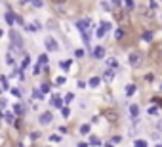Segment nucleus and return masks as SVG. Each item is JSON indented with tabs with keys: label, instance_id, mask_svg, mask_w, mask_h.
<instances>
[{
	"label": "nucleus",
	"instance_id": "7c9ffc66",
	"mask_svg": "<svg viewBox=\"0 0 162 147\" xmlns=\"http://www.w3.org/2000/svg\"><path fill=\"white\" fill-rule=\"evenodd\" d=\"M61 113H63V117H69V115H71V111H69V107H63V109H61Z\"/></svg>",
	"mask_w": 162,
	"mask_h": 147
},
{
	"label": "nucleus",
	"instance_id": "473e14b6",
	"mask_svg": "<svg viewBox=\"0 0 162 147\" xmlns=\"http://www.w3.org/2000/svg\"><path fill=\"white\" fill-rule=\"evenodd\" d=\"M33 6H34V8H40V6H42V0H33Z\"/></svg>",
	"mask_w": 162,
	"mask_h": 147
},
{
	"label": "nucleus",
	"instance_id": "423d86ee",
	"mask_svg": "<svg viewBox=\"0 0 162 147\" xmlns=\"http://www.w3.org/2000/svg\"><path fill=\"white\" fill-rule=\"evenodd\" d=\"M38 120H40V124H50V122L54 120V115L52 113H42Z\"/></svg>",
	"mask_w": 162,
	"mask_h": 147
},
{
	"label": "nucleus",
	"instance_id": "4468645a",
	"mask_svg": "<svg viewBox=\"0 0 162 147\" xmlns=\"http://www.w3.org/2000/svg\"><path fill=\"white\" fill-rule=\"evenodd\" d=\"M147 113H149L151 117H154V115H158V107H156V105H151V107L147 109Z\"/></svg>",
	"mask_w": 162,
	"mask_h": 147
},
{
	"label": "nucleus",
	"instance_id": "c03bdc74",
	"mask_svg": "<svg viewBox=\"0 0 162 147\" xmlns=\"http://www.w3.org/2000/svg\"><path fill=\"white\" fill-rule=\"evenodd\" d=\"M112 2H114V4H120V2H122V0H112Z\"/></svg>",
	"mask_w": 162,
	"mask_h": 147
},
{
	"label": "nucleus",
	"instance_id": "9d476101",
	"mask_svg": "<svg viewBox=\"0 0 162 147\" xmlns=\"http://www.w3.org/2000/svg\"><path fill=\"white\" fill-rule=\"evenodd\" d=\"M52 105H54V107H59V109H63V101H61V97H59V95H54V100H52Z\"/></svg>",
	"mask_w": 162,
	"mask_h": 147
},
{
	"label": "nucleus",
	"instance_id": "a18cd8bd",
	"mask_svg": "<svg viewBox=\"0 0 162 147\" xmlns=\"http://www.w3.org/2000/svg\"><path fill=\"white\" fill-rule=\"evenodd\" d=\"M154 147H162V143H156V145H154Z\"/></svg>",
	"mask_w": 162,
	"mask_h": 147
},
{
	"label": "nucleus",
	"instance_id": "f03ea898",
	"mask_svg": "<svg viewBox=\"0 0 162 147\" xmlns=\"http://www.w3.org/2000/svg\"><path fill=\"white\" fill-rule=\"evenodd\" d=\"M10 38H12V46H15V48H21V46H23V40H21V36H19L15 31L10 33Z\"/></svg>",
	"mask_w": 162,
	"mask_h": 147
},
{
	"label": "nucleus",
	"instance_id": "6ab92c4d",
	"mask_svg": "<svg viewBox=\"0 0 162 147\" xmlns=\"http://www.w3.org/2000/svg\"><path fill=\"white\" fill-rule=\"evenodd\" d=\"M122 36H124V31H122V29H117V33H114V38H117V40H122Z\"/></svg>",
	"mask_w": 162,
	"mask_h": 147
},
{
	"label": "nucleus",
	"instance_id": "b1692460",
	"mask_svg": "<svg viewBox=\"0 0 162 147\" xmlns=\"http://www.w3.org/2000/svg\"><path fill=\"white\" fill-rule=\"evenodd\" d=\"M2 88H4V90H10V86H8V79H6V77H2Z\"/></svg>",
	"mask_w": 162,
	"mask_h": 147
},
{
	"label": "nucleus",
	"instance_id": "f3484780",
	"mask_svg": "<svg viewBox=\"0 0 162 147\" xmlns=\"http://www.w3.org/2000/svg\"><path fill=\"white\" fill-rule=\"evenodd\" d=\"M38 65H48V56H40V59H38Z\"/></svg>",
	"mask_w": 162,
	"mask_h": 147
},
{
	"label": "nucleus",
	"instance_id": "dca6fc26",
	"mask_svg": "<svg viewBox=\"0 0 162 147\" xmlns=\"http://www.w3.org/2000/svg\"><path fill=\"white\" fill-rule=\"evenodd\" d=\"M126 94H128V95H133V94H135V84H128Z\"/></svg>",
	"mask_w": 162,
	"mask_h": 147
},
{
	"label": "nucleus",
	"instance_id": "79ce46f5",
	"mask_svg": "<svg viewBox=\"0 0 162 147\" xmlns=\"http://www.w3.org/2000/svg\"><path fill=\"white\" fill-rule=\"evenodd\" d=\"M78 147H88V143H78Z\"/></svg>",
	"mask_w": 162,
	"mask_h": 147
},
{
	"label": "nucleus",
	"instance_id": "393cba45",
	"mask_svg": "<svg viewBox=\"0 0 162 147\" xmlns=\"http://www.w3.org/2000/svg\"><path fill=\"white\" fill-rule=\"evenodd\" d=\"M13 115H15V113H6L4 117H6V120H8V122H13Z\"/></svg>",
	"mask_w": 162,
	"mask_h": 147
},
{
	"label": "nucleus",
	"instance_id": "1a4fd4ad",
	"mask_svg": "<svg viewBox=\"0 0 162 147\" xmlns=\"http://www.w3.org/2000/svg\"><path fill=\"white\" fill-rule=\"evenodd\" d=\"M130 115H132V118L135 120L137 117H139V107H137V105H130Z\"/></svg>",
	"mask_w": 162,
	"mask_h": 147
},
{
	"label": "nucleus",
	"instance_id": "c9c22d12",
	"mask_svg": "<svg viewBox=\"0 0 162 147\" xmlns=\"http://www.w3.org/2000/svg\"><path fill=\"white\" fill-rule=\"evenodd\" d=\"M101 6H103L105 10H109V12H111V4H109V2H101Z\"/></svg>",
	"mask_w": 162,
	"mask_h": 147
},
{
	"label": "nucleus",
	"instance_id": "4c0bfd02",
	"mask_svg": "<svg viewBox=\"0 0 162 147\" xmlns=\"http://www.w3.org/2000/svg\"><path fill=\"white\" fill-rule=\"evenodd\" d=\"M29 61H31V59H29V57H25V59H23V63H21V67H27V65H29Z\"/></svg>",
	"mask_w": 162,
	"mask_h": 147
},
{
	"label": "nucleus",
	"instance_id": "5701e85b",
	"mask_svg": "<svg viewBox=\"0 0 162 147\" xmlns=\"http://www.w3.org/2000/svg\"><path fill=\"white\" fill-rule=\"evenodd\" d=\"M124 6H126V10H133V0H126Z\"/></svg>",
	"mask_w": 162,
	"mask_h": 147
},
{
	"label": "nucleus",
	"instance_id": "ea45409f",
	"mask_svg": "<svg viewBox=\"0 0 162 147\" xmlns=\"http://www.w3.org/2000/svg\"><path fill=\"white\" fill-rule=\"evenodd\" d=\"M12 92H13V95H15V97H19V95H21V92H19V90H15V88H13Z\"/></svg>",
	"mask_w": 162,
	"mask_h": 147
},
{
	"label": "nucleus",
	"instance_id": "9b49d317",
	"mask_svg": "<svg viewBox=\"0 0 162 147\" xmlns=\"http://www.w3.org/2000/svg\"><path fill=\"white\" fill-rule=\"evenodd\" d=\"M99 82H101V79H99V77H91L88 84H90L91 88H97V86H99Z\"/></svg>",
	"mask_w": 162,
	"mask_h": 147
},
{
	"label": "nucleus",
	"instance_id": "49530a36",
	"mask_svg": "<svg viewBox=\"0 0 162 147\" xmlns=\"http://www.w3.org/2000/svg\"><path fill=\"white\" fill-rule=\"evenodd\" d=\"M25 2H29V0H25ZM31 2H33V0H31Z\"/></svg>",
	"mask_w": 162,
	"mask_h": 147
},
{
	"label": "nucleus",
	"instance_id": "412c9836",
	"mask_svg": "<svg viewBox=\"0 0 162 147\" xmlns=\"http://www.w3.org/2000/svg\"><path fill=\"white\" fill-rule=\"evenodd\" d=\"M135 147H147V141L145 139H135Z\"/></svg>",
	"mask_w": 162,
	"mask_h": 147
},
{
	"label": "nucleus",
	"instance_id": "2f4dec72",
	"mask_svg": "<svg viewBox=\"0 0 162 147\" xmlns=\"http://www.w3.org/2000/svg\"><path fill=\"white\" fill-rule=\"evenodd\" d=\"M153 38V33H143V40H151Z\"/></svg>",
	"mask_w": 162,
	"mask_h": 147
},
{
	"label": "nucleus",
	"instance_id": "4be33fe9",
	"mask_svg": "<svg viewBox=\"0 0 162 147\" xmlns=\"http://www.w3.org/2000/svg\"><path fill=\"white\" fill-rule=\"evenodd\" d=\"M40 90H42L44 94H48V92H50V84H48V82H44V84L40 86Z\"/></svg>",
	"mask_w": 162,
	"mask_h": 147
},
{
	"label": "nucleus",
	"instance_id": "e433bc0d",
	"mask_svg": "<svg viewBox=\"0 0 162 147\" xmlns=\"http://www.w3.org/2000/svg\"><path fill=\"white\" fill-rule=\"evenodd\" d=\"M75 56H76V57H82V56H84V50H76Z\"/></svg>",
	"mask_w": 162,
	"mask_h": 147
},
{
	"label": "nucleus",
	"instance_id": "7ed1b4c3",
	"mask_svg": "<svg viewBox=\"0 0 162 147\" xmlns=\"http://www.w3.org/2000/svg\"><path fill=\"white\" fill-rule=\"evenodd\" d=\"M139 63H141V54H139V52L130 54V65H132V67H137Z\"/></svg>",
	"mask_w": 162,
	"mask_h": 147
},
{
	"label": "nucleus",
	"instance_id": "aec40b11",
	"mask_svg": "<svg viewBox=\"0 0 162 147\" xmlns=\"http://www.w3.org/2000/svg\"><path fill=\"white\" fill-rule=\"evenodd\" d=\"M80 134H90V124H84V126H80Z\"/></svg>",
	"mask_w": 162,
	"mask_h": 147
},
{
	"label": "nucleus",
	"instance_id": "39448f33",
	"mask_svg": "<svg viewBox=\"0 0 162 147\" xmlns=\"http://www.w3.org/2000/svg\"><path fill=\"white\" fill-rule=\"evenodd\" d=\"M112 79H114V69H112V67H107V69L103 71V80L111 82Z\"/></svg>",
	"mask_w": 162,
	"mask_h": 147
},
{
	"label": "nucleus",
	"instance_id": "f8f14e48",
	"mask_svg": "<svg viewBox=\"0 0 162 147\" xmlns=\"http://www.w3.org/2000/svg\"><path fill=\"white\" fill-rule=\"evenodd\" d=\"M105 117H107L111 122H117V118H118V115L114 113V111H107V113H105Z\"/></svg>",
	"mask_w": 162,
	"mask_h": 147
},
{
	"label": "nucleus",
	"instance_id": "bb28decb",
	"mask_svg": "<svg viewBox=\"0 0 162 147\" xmlns=\"http://www.w3.org/2000/svg\"><path fill=\"white\" fill-rule=\"evenodd\" d=\"M6 61H8L10 65H13V56H12V52H10V54L6 56Z\"/></svg>",
	"mask_w": 162,
	"mask_h": 147
},
{
	"label": "nucleus",
	"instance_id": "6e6552de",
	"mask_svg": "<svg viewBox=\"0 0 162 147\" xmlns=\"http://www.w3.org/2000/svg\"><path fill=\"white\" fill-rule=\"evenodd\" d=\"M94 57H96V59H103V57H105V48H103V46L94 48Z\"/></svg>",
	"mask_w": 162,
	"mask_h": 147
},
{
	"label": "nucleus",
	"instance_id": "de8ad7c7",
	"mask_svg": "<svg viewBox=\"0 0 162 147\" xmlns=\"http://www.w3.org/2000/svg\"><path fill=\"white\" fill-rule=\"evenodd\" d=\"M107 147H112V145H107Z\"/></svg>",
	"mask_w": 162,
	"mask_h": 147
},
{
	"label": "nucleus",
	"instance_id": "2eb2a0df",
	"mask_svg": "<svg viewBox=\"0 0 162 147\" xmlns=\"http://www.w3.org/2000/svg\"><path fill=\"white\" fill-rule=\"evenodd\" d=\"M13 113H15V115H19V117H21V115H23V113H25V109H23V105H15V107H13Z\"/></svg>",
	"mask_w": 162,
	"mask_h": 147
},
{
	"label": "nucleus",
	"instance_id": "f704fd0d",
	"mask_svg": "<svg viewBox=\"0 0 162 147\" xmlns=\"http://www.w3.org/2000/svg\"><path fill=\"white\" fill-rule=\"evenodd\" d=\"M61 67H63V69H69V67H71V61H63Z\"/></svg>",
	"mask_w": 162,
	"mask_h": 147
},
{
	"label": "nucleus",
	"instance_id": "0eeeda50",
	"mask_svg": "<svg viewBox=\"0 0 162 147\" xmlns=\"http://www.w3.org/2000/svg\"><path fill=\"white\" fill-rule=\"evenodd\" d=\"M88 25H90V21H88V19H80V21H76V29H78L80 33H86V31H88Z\"/></svg>",
	"mask_w": 162,
	"mask_h": 147
},
{
	"label": "nucleus",
	"instance_id": "a878e982",
	"mask_svg": "<svg viewBox=\"0 0 162 147\" xmlns=\"http://www.w3.org/2000/svg\"><path fill=\"white\" fill-rule=\"evenodd\" d=\"M42 94H44V92H38V90H34V92H33V95L36 97V100H42Z\"/></svg>",
	"mask_w": 162,
	"mask_h": 147
},
{
	"label": "nucleus",
	"instance_id": "58836bf2",
	"mask_svg": "<svg viewBox=\"0 0 162 147\" xmlns=\"http://www.w3.org/2000/svg\"><path fill=\"white\" fill-rule=\"evenodd\" d=\"M149 8H153V10H156V2H154V0H151V2H149Z\"/></svg>",
	"mask_w": 162,
	"mask_h": 147
},
{
	"label": "nucleus",
	"instance_id": "cd10ccee",
	"mask_svg": "<svg viewBox=\"0 0 162 147\" xmlns=\"http://www.w3.org/2000/svg\"><path fill=\"white\" fill-rule=\"evenodd\" d=\"M55 84H59V86L65 84V77H57V79H55Z\"/></svg>",
	"mask_w": 162,
	"mask_h": 147
},
{
	"label": "nucleus",
	"instance_id": "72a5a7b5",
	"mask_svg": "<svg viewBox=\"0 0 162 147\" xmlns=\"http://www.w3.org/2000/svg\"><path fill=\"white\" fill-rule=\"evenodd\" d=\"M151 101H154L158 107H162V100H160V97H154V100H151Z\"/></svg>",
	"mask_w": 162,
	"mask_h": 147
},
{
	"label": "nucleus",
	"instance_id": "f257e3e1",
	"mask_svg": "<svg viewBox=\"0 0 162 147\" xmlns=\"http://www.w3.org/2000/svg\"><path fill=\"white\" fill-rule=\"evenodd\" d=\"M44 44H46V50H48V52H55L57 48H59V44L55 42V38H52V36L46 38V40H44Z\"/></svg>",
	"mask_w": 162,
	"mask_h": 147
},
{
	"label": "nucleus",
	"instance_id": "c756f323",
	"mask_svg": "<svg viewBox=\"0 0 162 147\" xmlns=\"http://www.w3.org/2000/svg\"><path fill=\"white\" fill-rule=\"evenodd\" d=\"M73 97H75L73 94H67V95H65V103H69V101H73Z\"/></svg>",
	"mask_w": 162,
	"mask_h": 147
},
{
	"label": "nucleus",
	"instance_id": "a19ab883",
	"mask_svg": "<svg viewBox=\"0 0 162 147\" xmlns=\"http://www.w3.org/2000/svg\"><path fill=\"white\" fill-rule=\"evenodd\" d=\"M158 132H160V134H162V120H160V122H158Z\"/></svg>",
	"mask_w": 162,
	"mask_h": 147
},
{
	"label": "nucleus",
	"instance_id": "ddd939ff",
	"mask_svg": "<svg viewBox=\"0 0 162 147\" xmlns=\"http://www.w3.org/2000/svg\"><path fill=\"white\" fill-rule=\"evenodd\" d=\"M6 21H8V25H13L15 17H13V14H12V12H6Z\"/></svg>",
	"mask_w": 162,
	"mask_h": 147
},
{
	"label": "nucleus",
	"instance_id": "20e7f679",
	"mask_svg": "<svg viewBox=\"0 0 162 147\" xmlns=\"http://www.w3.org/2000/svg\"><path fill=\"white\" fill-rule=\"evenodd\" d=\"M109 29H111V23H105V21H103V23H99V29H97V36H99V38H103V36H105V33H107Z\"/></svg>",
	"mask_w": 162,
	"mask_h": 147
},
{
	"label": "nucleus",
	"instance_id": "c85d7f7f",
	"mask_svg": "<svg viewBox=\"0 0 162 147\" xmlns=\"http://www.w3.org/2000/svg\"><path fill=\"white\" fill-rule=\"evenodd\" d=\"M90 143H91V145H99L101 141H99V138H91V139H90Z\"/></svg>",
	"mask_w": 162,
	"mask_h": 147
},
{
	"label": "nucleus",
	"instance_id": "37998d69",
	"mask_svg": "<svg viewBox=\"0 0 162 147\" xmlns=\"http://www.w3.org/2000/svg\"><path fill=\"white\" fill-rule=\"evenodd\" d=\"M54 2H57V4H63V2H65V0H54Z\"/></svg>",
	"mask_w": 162,
	"mask_h": 147
},
{
	"label": "nucleus",
	"instance_id": "a211bd4d",
	"mask_svg": "<svg viewBox=\"0 0 162 147\" xmlns=\"http://www.w3.org/2000/svg\"><path fill=\"white\" fill-rule=\"evenodd\" d=\"M107 65H109V67H112V69H117V67H118L117 59H112V57H111V59H107Z\"/></svg>",
	"mask_w": 162,
	"mask_h": 147
}]
</instances>
